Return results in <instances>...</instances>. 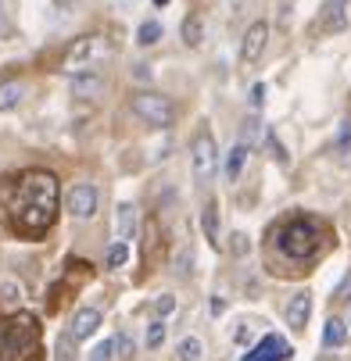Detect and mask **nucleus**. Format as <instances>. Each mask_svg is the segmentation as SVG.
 <instances>
[{
  "label": "nucleus",
  "mask_w": 351,
  "mask_h": 361,
  "mask_svg": "<svg viewBox=\"0 0 351 361\" xmlns=\"http://www.w3.org/2000/svg\"><path fill=\"white\" fill-rule=\"evenodd\" d=\"M4 204L8 222L18 236L40 240L58 219V179L47 169H29L15 179H4Z\"/></svg>",
  "instance_id": "obj_1"
},
{
  "label": "nucleus",
  "mask_w": 351,
  "mask_h": 361,
  "mask_svg": "<svg viewBox=\"0 0 351 361\" xmlns=\"http://www.w3.org/2000/svg\"><path fill=\"white\" fill-rule=\"evenodd\" d=\"M40 354V319L18 312L0 322V361H29Z\"/></svg>",
  "instance_id": "obj_2"
},
{
  "label": "nucleus",
  "mask_w": 351,
  "mask_h": 361,
  "mask_svg": "<svg viewBox=\"0 0 351 361\" xmlns=\"http://www.w3.org/2000/svg\"><path fill=\"white\" fill-rule=\"evenodd\" d=\"M319 243H323V229L312 222V219H294L280 229V250L294 262H309V257L319 254Z\"/></svg>",
  "instance_id": "obj_3"
},
{
  "label": "nucleus",
  "mask_w": 351,
  "mask_h": 361,
  "mask_svg": "<svg viewBox=\"0 0 351 361\" xmlns=\"http://www.w3.org/2000/svg\"><path fill=\"white\" fill-rule=\"evenodd\" d=\"M129 108H133V115H136L140 122L155 126V129H169V126L176 122V104H172L165 93H150V90L133 93Z\"/></svg>",
  "instance_id": "obj_4"
},
{
  "label": "nucleus",
  "mask_w": 351,
  "mask_h": 361,
  "mask_svg": "<svg viewBox=\"0 0 351 361\" xmlns=\"http://www.w3.org/2000/svg\"><path fill=\"white\" fill-rule=\"evenodd\" d=\"M190 161H194V183L205 186L215 176V161H219V150H215V136L208 129H201L190 143Z\"/></svg>",
  "instance_id": "obj_5"
},
{
  "label": "nucleus",
  "mask_w": 351,
  "mask_h": 361,
  "mask_svg": "<svg viewBox=\"0 0 351 361\" xmlns=\"http://www.w3.org/2000/svg\"><path fill=\"white\" fill-rule=\"evenodd\" d=\"M69 215L72 219H79V222H90L93 215H97V204H100V193H97V186L93 183H76L72 190H69Z\"/></svg>",
  "instance_id": "obj_6"
},
{
  "label": "nucleus",
  "mask_w": 351,
  "mask_h": 361,
  "mask_svg": "<svg viewBox=\"0 0 351 361\" xmlns=\"http://www.w3.org/2000/svg\"><path fill=\"white\" fill-rule=\"evenodd\" d=\"M100 54H105V43H100V36H79L69 54H65V68L69 72H79V68H90Z\"/></svg>",
  "instance_id": "obj_7"
},
{
  "label": "nucleus",
  "mask_w": 351,
  "mask_h": 361,
  "mask_svg": "<svg viewBox=\"0 0 351 361\" xmlns=\"http://www.w3.org/2000/svg\"><path fill=\"white\" fill-rule=\"evenodd\" d=\"M266 47H269V25H266V22H255V25L244 32V47H240L244 65H255V61L266 54Z\"/></svg>",
  "instance_id": "obj_8"
},
{
  "label": "nucleus",
  "mask_w": 351,
  "mask_h": 361,
  "mask_svg": "<svg viewBox=\"0 0 351 361\" xmlns=\"http://www.w3.org/2000/svg\"><path fill=\"white\" fill-rule=\"evenodd\" d=\"M100 90H105V72L100 68H79V72H72V97H97Z\"/></svg>",
  "instance_id": "obj_9"
},
{
  "label": "nucleus",
  "mask_w": 351,
  "mask_h": 361,
  "mask_svg": "<svg viewBox=\"0 0 351 361\" xmlns=\"http://www.w3.org/2000/svg\"><path fill=\"white\" fill-rule=\"evenodd\" d=\"M97 329H100V312H97V307H79V312L72 315V322H69V336L76 343L90 340Z\"/></svg>",
  "instance_id": "obj_10"
},
{
  "label": "nucleus",
  "mask_w": 351,
  "mask_h": 361,
  "mask_svg": "<svg viewBox=\"0 0 351 361\" xmlns=\"http://www.w3.org/2000/svg\"><path fill=\"white\" fill-rule=\"evenodd\" d=\"M344 25H347V0H326L323 11H319L316 29L319 32H340Z\"/></svg>",
  "instance_id": "obj_11"
},
{
  "label": "nucleus",
  "mask_w": 351,
  "mask_h": 361,
  "mask_svg": "<svg viewBox=\"0 0 351 361\" xmlns=\"http://www.w3.org/2000/svg\"><path fill=\"white\" fill-rule=\"evenodd\" d=\"M309 315H312V293L309 290H297L287 300V322H290V329H305L309 326Z\"/></svg>",
  "instance_id": "obj_12"
},
{
  "label": "nucleus",
  "mask_w": 351,
  "mask_h": 361,
  "mask_svg": "<svg viewBox=\"0 0 351 361\" xmlns=\"http://www.w3.org/2000/svg\"><path fill=\"white\" fill-rule=\"evenodd\" d=\"M287 357H294V350H287L283 336H266L244 361H287Z\"/></svg>",
  "instance_id": "obj_13"
},
{
  "label": "nucleus",
  "mask_w": 351,
  "mask_h": 361,
  "mask_svg": "<svg viewBox=\"0 0 351 361\" xmlns=\"http://www.w3.org/2000/svg\"><path fill=\"white\" fill-rule=\"evenodd\" d=\"M115 233H119L122 243H129L136 236V208L133 204H119L115 208Z\"/></svg>",
  "instance_id": "obj_14"
},
{
  "label": "nucleus",
  "mask_w": 351,
  "mask_h": 361,
  "mask_svg": "<svg viewBox=\"0 0 351 361\" xmlns=\"http://www.w3.org/2000/svg\"><path fill=\"white\" fill-rule=\"evenodd\" d=\"M22 97H25V86L18 79H8V82H0V115L4 111H15L22 104Z\"/></svg>",
  "instance_id": "obj_15"
},
{
  "label": "nucleus",
  "mask_w": 351,
  "mask_h": 361,
  "mask_svg": "<svg viewBox=\"0 0 351 361\" xmlns=\"http://www.w3.org/2000/svg\"><path fill=\"white\" fill-rule=\"evenodd\" d=\"M201 229H205V240L212 247H219V204L208 200L205 204V215H201Z\"/></svg>",
  "instance_id": "obj_16"
},
{
  "label": "nucleus",
  "mask_w": 351,
  "mask_h": 361,
  "mask_svg": "<svg viewBox=\"0 0 351 361\" xmlns=\"http://www.w3.org/2000/svg\"><path fill=\"white\" fill-rule=\"evenodd\" d=\"M262 140H266V126L251 115V118H244V126H240V143L251 150V147H262Z\"/></svg>",
  "instance_id": "obj_17"
},
{
  "label": "nucleus",
  "mask_w": 351,
  "mask_h": 361,
  "mask_svg": "<svg viewBox=\"0 0 351 361\" xmlns=\"http://www.w3.org/2000/svg\"><path fill=\"white\" fill-rule=\"evenodd\" d=\"M244 161H247V147H244V143H237V147L226 154V183H237V179H240Z\"/></svg>",
  "instance_id": "obj_18"
},
{
  "label": "nucleus",
  "mask_w": 351,
  "mask_h": 361,
  "mask_svg": "<svg viewBox=\"0 0 351 361\" xmlns=\"http://www.w3.org/2000/svg\"><path fill=\"white\" fill-rule=\"evenodd\" d=\"M323 343H326V347H344V343H347V326H344V319H330V322H326Z\"/></svg>",
  "instance_id": "obj_19"
},
{
  "label": "nucleus",
  "mask_w": 351,
  "mask_h": 361,
  "mask_svg": "<svg viewBox=\"0 0 351 361\" xmlns=\"http://www.w3.org/2000/svg\"><path fill=\"white\" fill-rule=\"evenodd\" d=\"M183 39H186V47H201V39H205V22H201L197 15H190L183 22Z\"/></svg>",
  "instance_id": "obj_20"
},
{
  "label": "nucleus",
  "mask_w": 351,
  "mask_h": 361,
  "mask_svg": "<svg viewBox=\"0 0 351 361\" xmlns=\"http://www.w3.org/2000/svg\"><path fill=\"white\" fill-rule=\"evenodd\" d=\"M201 354H205V347H201L197 336H186V340H179V347H176V357H179V361H201Z\"/></svg>",
  "instance_id": "obj_21"
},
{
  "label": "nucleus",
  "mask_w": 351,
  "mask_h": 361,
  "mask_svg": "<svg viewBox=\"0 0 351 361\" xmlns=\"http://www.w3.org/2000/svg\"><path fill=\"white\" fill-rule=\"evenodd\" d=\"M158 39H162V25H158L155 18L143 22V25L136 29V43H140V47H155Z\"/></svg>",
  "instance_id": "obj_22"
},
{
  "label": "nucleus",
  "mask_w": 351,
  "mask_h": 361,
  "mask_svg": "<svg viewBox=\"0 0 351 361\" xmlns=\"http://www.w3.org/2000/svg\"><path fill=\"white\" fill-rule=\"evenodd\" d=\"M126 262H129V243L115 240V243L108 247V257H105V265H108V269H122Z\"/></svg>",
  "instance_id": "obj_23"
},
{
  "label": "nucleus",
  "mask_w": 351,
  "mask_h": 361,
  "mask_svg": "<svg viewBox=\"0 0 351 361\" xmlns=\"http://www.w3.org/2000/svg\"><path fill=\"white\" fill-rule=\"evenodd\" d=\"M54 361H76V340L69 333L58 336V347H54Z\"/></svg>",
  "instance_id": "obj_24"
},
{
  "label": "nucleus",
  "mask_w": 351,
  "mask_h": 361,
  "mask_svg": "<svg viewBox=\"0 0 351 361\" xmlns=\"http://www.w3.org/2000/svg\"><path fill=\"white\" fill-rule=\"evenodd\" d=\"M162 343H165V322L155 319V322L147 326V347H150V350H158Z\"/></svg>",
  "instance_id": "obj_25"
},
{
  "label": "nucleus",
  "mask_w": 351,
  "mask_h": 361,
  "mask_svg": "<svg viewBox=\"0 0 351 361\" xmlns=\"http://www.w3.org/2000/svg\"><path fill=\"white\" fill-rule=\"evenodd\" d=\"M112 347L119 350V357H122V361H133V340H129V333L115 336V340H112Z\"/></svg>",
  "instance_id": "obj_26"
},
{
  "label": "nucleus",
  "mask_w": 351,
  "mask_h": 361,
  "mask_svg": "<svg viewBox=\"0 0 351 361\" xmlns=\"http://www.w3.org/2000/svg\"><path fill=\"white\" fill-rule=\"evenodd\" d=\"M230 240H233V243H230V250H233V257H244V254L251 250V243H247V233H233Z\"/></svg>",
  "instance_id": "obj_27"
},
{
  "label": "nucleus",
  "mask_w": 351,
  "mask_h": 361,
  "mask_svg": "<svg viewBox=\"0 0 351 361\" xmlns=\"http://www.w3.org/2000/svg\"><path fill=\"white\" fill-rule=\"evenodd\" d=\"M112 354H115V347H112V340H105L90 350V361H112Z\"/></svg>",
  "instance_id": "obj_28"
},
{
  "label": "nucleus",
  "mask_w": 351,
  "mask_h": 361,
  "mask_svg": "<svg viewBox=\"0 0 351 361\" xmlns=\"http://www.w3.org/2000/svg\"><path fill=\"white\" fill-rule=\"evenodd\" d=\"M337 150L344 154V150H351V118L340 126V136H337Z\"/></svg>",
  "instance_id": "obj_29"
},
{
  "label": "nucleus",
  "mask_w": 351,
  "mask_h": 361,
  "mask_svg": "<svg viewBox=\"0 0 351 361\" xmlns=\"http://www.w3.org/2000/svg\"><path fill=\"white\" fill-rule=\"evenodd\" d=\"M169 312H176V297H158L155 300V315H169Z\"/></svg>",
  "instance_id": "obj_30"
},
{
  "label": "nucleus",
  "mask_w": 351,
  "mask_h": 361,
  "mask_svg": "<svg viewBox=\"0 0 351 361\" xmlns=\"http://www.w3.org/2000/svg\"><path fill=\"white\" fill-rule=\"evenodd\" d=\"M262 104H266V86L255 82V86H251V108H262Z\"/></svg>",
  "instance_id": "obj_31"
},
{
  "label": "nucleus",
  "mask_w": 351,
  "mask_h": 361,
  "mask_svg": "<svg viewBox=\"0 0 351 361\" xmlns=\"http://www.w3.org/2000/svg\"><path fill=\"white\" fill-rule=\"evenodd\" d=\"M133 75H136V79H150V68H147V65H136V72H133Z\"/></svg>",
  "instance_id": "obj_32"
},
{
  "label": "nucleus",
  "mask_w": 351,
  "mask_h": 361,
  "mask_svg": "<svg viewBox=\"0 0 351 361\" xmlns=\"http://www.w3.org/2000/svg\"><path fill=\"white\" fill-rule=\"evenodd\" d=\"M319 361H333V357H319Z\"/></svg>",
  "instance_id": "obj_33"
}]
</instances>
